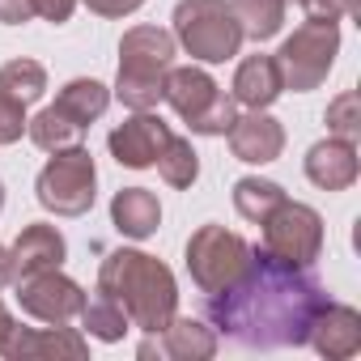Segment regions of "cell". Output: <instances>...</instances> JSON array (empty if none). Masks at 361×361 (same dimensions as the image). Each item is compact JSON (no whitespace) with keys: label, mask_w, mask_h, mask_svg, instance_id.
I'll use <instances>...</instances> for the list:
<instances>
[{"label":"cell","mask_w":361,"mask_h":361,"mask_svg":"<svg viewBox=\"0 0 361 361\" xmlns=\"http://www.w3.org/2000/svg\"><path fill=\"white\" fill-rule=\"evenodd\" d=\"M9 361H85L90 357V336L68 323H47V327H18L9 348Z\"/></svg>","instance_id":"obj_12"},{"label":"cell","mask_w":361,"mask_h":361,"mask_svg":"<svg viewBox=\"0 0 361 361\" xmlns=\"http://www.w3.org/2000/svg\"><path fill=\"white\" fill-rule=\"evenodd\" d=\"M98 289L106 298H115L123 306V314L132 319V327H140L145 336H157L178 314L174 272L157 255L136 251V247L106 251V259L98 264Z\"/></svg>","instance_id":"obj_2"},{"label":"cell","mask_w":361,"mask_h":361,"mask_svg":"<svg viewBox=\"0 0 361 361\" xmlns=\"http://www.w3.org/2000/svg\"><path fill=\"white\" fill-rule=\"evenodd\" d=\"M302 170L319 192H348L357 183V174H361L357 140H340V136L314 140L306 149V157H302Z\"/></svg>","instance_id":"obj_14"},{"label":"cell","mask_w":361,"mask_h":361,"mask_svg":"<svg viewBox=\"0 0 361 361\" xmlns=\"http://www.w3.org/2000/svg\"><path fill=\"white\" fill-rule=\"evenodd\" d=\"M183 264H188V276L192 285L209 298V293H221L226 285H234L243 276V268L251 264V243L217 221L200 226L192 238H188V251H183Z\"/></svg>","instance_id":"obj_8"},{"label":"cell","mask_w":361,"mask_h":361,"mask_svg":"<svg viewBox=\"0 0 361 361\" xmlns=\"http://www.w3.org/2000/svg\"><path fill=\"white\" fill-rule=\"evenodd\" d=\"M306 344H310L319 357H327V361H348V357H357V353H361V314H357L353 306L327 298V302L319 306L310 331H306Z\"/></svg>","instance_id":"obj_13"},{"label":"cell","mask_w":361,"mask_h":361,"mask_svg":"<svg viewBox=\"0 0 361 361\" xmlns=\"http://www.w3.org/2000/svg\"><path fill=\"white\" fill-rule=\"evenodd\" d=\"M161 102H170V111L192 128V136H226L238 115V102L217 85L204 64H170Z\"/></svg>","instance_id":"obj_4"},{"label":"cell","mask_w":361,"mask_h":361,"mask_svg":"<svg viewBox=\"0 0 361 361\" xmlns=\"http://www.w3.org/2000/svg\"><path fill=\"white\" fill-rule=\"evenodd\" d=\"M81 331L90 336V340H102V344H119L128 331H132V319L123 314V306L115 302V298H106L102 289H94V293H85V306H81Z\"/></svg>","instance_id":"obj_21"},{"label":"cell","mask_w":361,"mask_h":361,"mask_svg":"<svg viewBox=\"0 0 361 361\" xmlns=\"http://www.w3.org/2000/svg\"><path fill=\"white\" fill-rule=\"evenodd\" d=\"M13 285V264H9V247H0V289Z\"/></svg>","instance_id":"obj_34"},{"label":"cell","mask_w":361,"mask_h":361,"mask_svg":"<svg viewBox=\"0 0 361 361\" xmlns=\"http://www.w3.org/2000/svg\"><path fill=\"white\" fill-rule=\"evenodd\" d=\"M22 323L9 314V306H5V298H0V357H5V348H9V340H13V331H18Z\"/></svg>","instance_id":"obj_33"},{"label":"cell","mask_w":361,"mask_h":361,"mask_svg":"<svg viewBox=\"0 0 361 361\" xmlns=\"http://www.w3.org/2000/svg\"><path fill=\"white\" fill-rule=\"evenodd\" d=\"M264 251L268 255H276V259H285V264H298V268H314V259L323 255V217H319V209H310V204H302V200H281L264 221Z\"/></svg>","instance_id":"obj_9"},{"label":"cell","mask_w":361,"mask_h":361,"mask_svg":"<svg viewBox=\"0 0 361 361\" xmlns=\"http://www.w3.org/2000/svg\"><path fill=\"white\" fill-rule=\"evenodd\" d=\"M157 174H161V183L166 188H192L196 178H200V153H196V145L188 140V136H174L170 132V140H166V149L157 153Z\"/></svg>","instance_id":"obj_23"},{"label":"cell","mask_w":361,"mask_h":361,"mask_svg":"<svg viewBox=\"0 0 361 361\" xmlns=\"http://www.w3.org/2000/svg\"><path fill=\"white\" fill-rule=\"evenodd\" d=\"M30 18V0H0V26H22Z\"/></svg>","instance_id":"obj_32"},{"label":"cell","mask_w":361,"mask_h":361,"mask_svg":"<svg viewBox=\"0 0 361 361\" xmlns=\"http://www.w3.org/2000/svg\"><path fill=\"white\" fill-rule=\"evenodd\" d=\"M336 56H340V26L336 22H314L306 18L285 43L281 51L272 56L276 68H281V85L293 90V94H310L327 81V73L336 68Z\"/></svg>","instance_id":"obj_7"},{"label":"cell","mask_w":361,"mask_h":361,"mask_svg":"<svg viewBox=\"0 0 361 361\" xmlns=\"http://www.w3.org/2000/svg\"><path fill=\"white\" fill-rule=\"evenodd\" d=\"M298 5L314 22H340L344 13L348 18H361V0H298Z\"/></svg>","instance_id":"obj_29"},{"label":"cell","mask_w":361,"mask_h":361,"mask_svg":"<svg viewBox=\"0 0 361 361\" xmlns=\"http://www.w3.org/2000/svg\"><path fill=\"white\" fill-rule=\"evenodd\" d=\"M281 94H285V85H281V68H276L272 56L255 51V56L238 60L234 81H230V98H234L238 106H247V111H268Z\"/></svg>","instance_id":"obj_17"},{"label":"cell","mask_w":361,"mask_h":361,"mask_svg":"<svg viewBox=\"0 0 361 361\" xmlns=\"http://www.w3.org/2000/svg\"><path fill=\"white\" fill-rule=\"evenodd\" d=\"M327 302V289L310 268L285 264L264 247H251V264L234 285L209 293V323L217 336L243 348H302L306 331Z\"/></svg>","instance_id":"obj_1"},{"label":"cell","mask_w":361,"mask_h":361,"mask_svg":"<svg viewBox=\"0 0 361 361\" xmlns=\"http://www.w3.org/2000/svg\"><path fill=\"white\" fill-rule=\"evenodd\" d=\"M81 5H85L94 18H111V22H115V18H132L145 0H81Z\"/></svg>","instance_id":"obj_31"},{"label":"cell","mask_w":361,"mask_h":361,"mask_svg":"<svg viewBox=\"0 0 361 361\" xmlns=\"http://www.w3.org/2000/svg\"><path fill=\"white\" fill-rule=\"evenodd\" d=\"M170 35L196 64H226L247 43L230 13V0H178Z\"/></svg>","instance_id":"obj_5"},{"label":"cell","mask_w":361,"mask_h":361,"mask_svg":"<svg viewBox=\"0 0 361 361\" xmlns=\"http://www.w3.org/2000/svg\"><path fill=\"white\" fill-rule=\"evenodd\" d=\"M51 106H56L60 115H68L73 123L90 128V123H98V119L106 115V106H111V85H102V81H94V77H73V81L60 85V94H56Z\"/></svg>","instance_id":"obj_20"},{"label":"cell","mask_w":361,"mask_h":361,"mask_svg":"<svg viewBox=\"0 0 361 361\" xmlns=\"http://www.w3.org/2000/svg\"><path fill=\"white\" fill-rule=\"evenodd\" d=\"M111 226H115L123 238H132V243L153 238L157 226H161V204H157V196H153L149 188H119V192L111 196Z\"/></svg>","instance_id":"obj_19"},{"label":"cell","mask_w":361,"mask_h":361,"mask_svg":"<svg viewBox=\"0 0 361 361\" xmlns=\"http://www.w3.org/2000/svg\"><path fill=\"white\" fill-rule=\"evenodd\" d=\"M13 289H18V306L39 323H73L85 306V289L73 276H64L60 268L22 276L13 281Z\"/></svg>","instance_id":"obj_10"},{"label":"cell","mask_w":361,"mask_h":361,"mask_svg":"<svg viewBox=\"0 0 361 361\" xmlns=\"http://www.w3.org/2000/svg\"><path fill=\"white\" fill-rule=\"evenodd\" d=\"M64 259H68V243H64V234H60L51 221H30V226H22V234H18L13 247H9L13 281L35 276V272H47V268H64Z\"/></svg>","instance_id":"obj_16"},{"label":"cell","mask_w":361,"mask_h":361,"mask_svg":"<svg viewBox=\"0 0 361 361\" xmlns=\"http://www.w3.org/2000/svg\"><path fill=\"white\" fill-rule=\"evenodd\" d=\"M281 200H285V188L276 183V178L247 174V178H238V183H234V209H238V217L251 221V226H259Z\"/></svg>","instance_id":"obj_25"},{"label":"cell","mask_w":361,"mask_h":361,"mask_svg":"<svg viewBox=\"0 0 361 361\" xmlns=\"http://www.w3.org/2000/svg\"><path fill=\"white\" fill-rule=\"evenodd\" d=\"M166 140H170V123H166L157 111H132L123 123L111 128L106 149H111V157H115L119 166H128V170H149V166L157 161V153L166 149Z\"/></svg>","instance_id":"obj_11"},{"label":"cell","mask_w":361,"mask_h":361,"mask_svg":"<svg viewBox=\"0 0 361 361\" xmlns=\"http://www.w3.org/2000/svg\"><path fill=\"white\" fill-rule=\"evenodd\" d=\"M0 94H9V98H18L26 106L39 102L47 94V68L39 60H26V56L0 64Z\"/></svg>","instance_id":"obj_26"},{"label":"cell","mask_w":361,"mask_h":361,"mask_svg":"<svg viewBox=\"0 0 361 361\" xmlns=\"http://www.w3.org/2000/svg\"><path fill=\"white\" fill-rule=\"evenodd\" d=\"M230 13L243 30V39L251 43H268L281 35L285 13H289V0H230Z\"/></svg>","instance_id":"obj_22"},{"label":"cell","mask_w":361,"mask_h":361,"mask_svg":"<svg viewBox=\"0 0 361 361\" xmlns=\"http://www.w3.org/2000/svg\"><path fill=\"white\" fill-rule=\"evenodd\" d=\"M178 56V43L161 26H132L119 39V73L111 98H119L128 111H157L166 73Z\"/></svg>","instance_id":"obj_3"},{"label":"cell","mask_w":361,"mask_h":361,"mask_svg":"<svg viewBox=\"0 0 361 361\" xmlns=\"http://www.w3.org/2000/svg\"><path fill=\"white\" fill-rule=\"evenodd\" d=\"M30 13L51 22V26H64L73 13H77V0H30Z\"/></svg>","instance_id":"obj_30"},{"label":"cell","mask_w":361,"mask_h":361,"mask_svg":"<svg viewBox=\"0 0 361 361\" xmlns=\"http://www.w3.org/2000/svg\"><path fill=\"white\" fill-rule=\"evenodd\" d=\"M0 213H5V178H0Z\"/></svg>","instance_id":"obj_35"},{"label":"cell","mask_w":361,"mask_h":361,"mask_svg":"<svg viewBox=\"0 0 361 361\" xmlns=\"http://www.w3.org/2000/svg\"><path fill=\"white\" fill-rule=\"evenodd\" d=\"M230 153L247 166H268L285 153V123L272 119L268 111H247V115H234L230 132Z\"/></svg>","instance_id":"obj_15"},{"label":"cell","mask_w":361,"mask_h":361,"mask_svg":"<svg viewBox=\"0 0 361 361\" xmlns=\"http://www.w3.org/2000/svg\"><path fill=\"white\" fill-rule=\"evenodd\" d=\"M157 348L170 361H209L217 357V331L204 319L192 314H174L161 331H157Z\"/></svg>","instance_id":"obj_18"},{"label":"cell","mask_w":361,"mask_h":361,"mask_svg":"<svg viewBox=\"0 0 361 361\" xmlns=\"http://www.w3.org/2000/svg\"><path fill=\"white\" fill-rule=\"evenodd\" d=\"M85 132L81 123H73L68 115H60L56 106H43L39 115H30L26 123V136L43 149V153H56V149H68V145H85Z\"/></svg>","instance_id":"obj_24"},{"label":"cell","mask_w":361,"mask_h":361,"mask_svg":"<svg viewBox=\"0 0 361 361\" xmlns=\"http://www.w3.org/2000/svg\"><path fill=\"white\" fill-rule=\"evenodd\" d=\"M327 136H340V140H357L361 136V98L357 90H344L327 102Z\"/></svg>","instance_id":"obj_27"},{"label":"cell","mask_w":361,"mask_h":361,"mask_svg":"<svg viewBox=\"0 0 361 361\" xmlns=\"http://www.w3.org/2000/svg\"><path fill=\"white\" fill-rule=\"evenodd\" d=\"M26 123H30L26 102L0 94V145H18V140L26 136Z\"/></svg>","instance_id":"obj_28"},{"label":"cell","mask_w":361,"mask_h":361,"mask_svg":"<svg viewBox=\"0 0 361 361\" xmlns=\"http://www.w3.org/2000/svg\"><path fill=\"white\" fill-rule=\"evenodd\" d=\"M35 196L47 213L56 217H85L98 200V166H94V153L85 145H68V149H56L39 178H35Z\"/></svg>","instance_id":"obj_6"}]
</instances>
